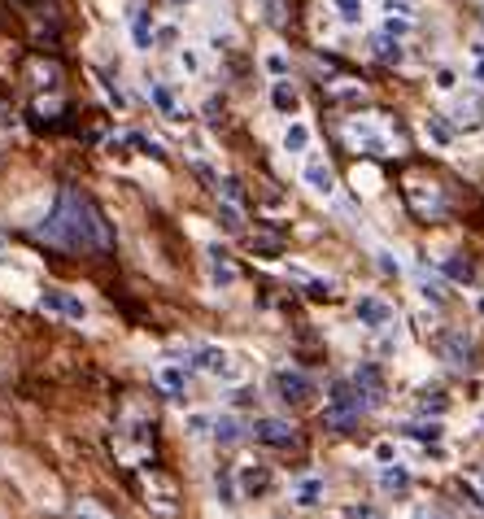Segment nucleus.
Segmentation results:
<instances>
[{
	"mask_svg": "<svg viewBox=\"0 0 484 519\" xmlns=\"http://www.w3.org/2000/svg\"><path fill=\"white\" fill-rule=\"evenodd\" d=\"M35 236L65 249V254H105L114 245V231L105 223V214L97 210V201L88 193H79V188H62L57 193V205L35 228Z\"/></svg>",
	"mask_w": 484,
	"mask_h": 519,
	"instance_id": "nucleus-1",
	"label": "nucleus"
},
{
	"mask_svg": "<svg viewBox=\"0 0 484 519\" xmlns=\"http://www.w3.org/2000/svg\"><path fill=\"white\" fill-rule=\"evenodd\" d=\"M345 144L354 149V153H367V158H388V153H402V140L388 131L385 118H371V114H354L345 127Z\"/></svg>",
	"mask_w": 484,
	"mask_h": 519,
	"instance_id": "nucleus-2",
	"label": "nucleus"
},
{
	"mask_svg": "<svg viewBox=\"0 0 484 519\" xmlns=\"http://www.w3.org/2000/svg\"><path fill=\"white\" fill-rule=\"evenodd\" d=\"M371 411V402L362 397L354 380H336L332 389H327V406H323V420L332 423L336 432H354L358 428V415H367Z\"/></svg>",
	"mask_w": 484,
	"mask_h": 519,
	"instance_id": "nucleus-3",
	"label": "nucleus"
},
{
	"mask_svg": "<svg viewBox=\"0 0 484 519\" xmlns=\"http://www.w3.org/2000/svg\"><path fill=\"white\" fill-rule=\"evenodd\" d=\"M188 367L214 376V380H240V376H245L240 358L231 354V350H223V345H196L193 354H188Z\"/></svg>",
	"mask_w": 484,
	"mask_h": 519,
	"instance_id": "nucleus-4",
	"label": "nucleus"
},
{
	"mask_svg": "<svg viewBox=\"0 0 484 519\" xmlns=\"http://www.w3.org/2000/svg\"><path fill=\"white\" fill-rule=\"evenodd\" d=\"M271 389H275V397H280L284 406H306V402L315 397V380H310L306 371H297V367H280V371L271 376Z\"/></svg>",
	"mask_w": 484,
	"mask_h": 519,
	"instance_id": "nucleus-5",
	"label": "nucleus"
},
{
	"mask_svg": "<svg viewBox=\"0 0 484 519\" xmlns=\"http://www.w3.org/2000/svg\"><path fill=\"white\" fill-rule=\"evenodd\" d=\"M39 310H44V315H57L65 324H83V319H88V301L70 289H44L39 292Z\"/></svg>",
	"mask_w": 484,
	"mask_h": 519,
	"instance_id": "nucleus-6",
	"label": "nucleus"
},
{
	"mask_svg": "<svg viewBox=\"0 0 484 519\" xmlns=\"http://www.w3.org/2000/svg\"><path fill=\"white\" fill-rule=\"evenodd\" d=\"M436 354L445 358L450 367H458V371H471V362H476V341H471L462 327H450V332H441Z\"/></svg>",
	"mask_w": 484,
	"mask_h": 519,
	"instance_id": "nucleus-7",
	"label": "nucleus"
},
{
	"mask_svg": "<svg viewBox=\"0 0 484 519\" xmlns=\"http://www.w3.org/2000/svg\"><path fill=\"white\" fill-rule=\"evenodd\" d=\"M301 184L310 188V196L332 201V196H336V170H332V162H327V158L310 153V158H306V166H301Z\"/></svg>",
	"mask_w": 484,
	"mask_h": 519,
	"instance_id": "nucleus-8",
	"label": "nucleus"
},
{
	"mask_svg": "<svg viewBox=\"0 0 484 519\" xmlns=\"http://www.w3.org/2000/svg\"><path fill=\"white\" fill-rule=\"evenodd\" d=\"M354 319L367 332H385V327H393V306H388L385 297H376V292H362L354 301Z\"/></svg>",
	"mask_w": 484,
	"mask_h": 519,
	"instance_id": "nucleus-9",
	"label": "nucleus"
},
{
	"mask_svg": "<svg viewBox=\"0 0 484 519\" xmlns=\"http://www.w3.org/2000/svg\"><path fill=\"white\" fill-rule=\"evenodd\" d=\"M249 437H254L258 445H271V450H289L292 441H297V432H292L289 420H254Z\"/></svg>",
	"mask_w": 484,
	"mask_h": 519,
	"instance_id": "nucleus-10",
	"label": "nucleus"
},
{
	"mask_svg": "<svg viewBox=\"0 0 484 519\" xmlns=\"http://www.w3.org/2000/svg\"><path fill=\"white\" fill-rule=\"evenodd\" d=\"M205 275H210V284L214 289H236V280H240V271H236V262L227 258V249H219V245H210L205 249Z\"/></svg>",
	"mask_w": 484,
	"mask_h": 519,
	"instance_id": "nucleus-11",
	"label": "nucleus"
},
{
	"mask_svg": "<svg viewBox=\"0 0 484 519\" xmlns=\"http://www.w3.org/2000/svg\"><path fill=\"white\" fill-rule=\"evenodd\" d=\"M350 380H354L358 389H362V397L371 402V411H376V406H385V376H380V367H376V362L354 367V376H350Z\"/></svg>",
	"mask_w": 484,
	"mask_h": 519,
	"instance_id": "nucleus-12",
	"label": "nucleus"
},
{
	"mask_svg": "<svg viewBox=\"0 0 484 519\" xmlns=\"http://www.w3.org/2000/svg\"><path fill=\"white\" fill-rule=\"evenodd\" d=\"M450 118H454V127H462V131L480 127V123H484V97H480V92H462V97L454 100Z\"/></svg>",
	"mask_w": 484,
	"mask_h": 519,
	"instance_id": "nucleus-13",
	"label": "nucleus"
},
{
	"mask_svg": "<svg viewBox=\"0 0 484 519\" xmlns=\"http://www.w3.org/2000/svg\"><path fill=\"white\" fill-rule=\"evenodd\" d=\"M149 100H153V109H158L161 118H170V123H179V118H188V109L179 105V97H175V88L170 83H149Z\"/></svg>",
	"mask_w": 484,
	"mask_h": 519,
	"instance_id": "nucleus-14",
	"label": "nucleus"
},
{
	"mask_svg": "<svg viewBox=\"0 0 484 519\" xmlns=\"http://www.w3.org/2000/svg\"><path fill=\"white\" fill-rule=\"evenodd\" d=\"M153 44H158V27H153L149 9L135 4V13H131V48H135V53H149Z\"/></svg>",
	"mask_w": 484,
	"mask_h": 519,
	"instance_id": "nucleus-15",
	"label": "nucleus"
},
{
	"mask_svg": "<svg viewBox=\"0 0 484 519\" xmlns=\"http://www.w3.org/2000/svg\"><path fill=\"white\" fill-rule=\"evenodd\" d=\"M236 485H240V497H262V493L271 489V471H266L262 463H245V467L236 471Z\"/></svg>",
	"mask_w": 484,
	"mask_h": 519,
	"instance_id": "nucleus-16",
	"label": "nucleus"
},
{
	"mask_svg": "<svg viewBox=\"0 0 484 519\" xmlns=\"http://www.w3.org/2000/svg\"><path fill=\"white\" fill-rule=\"evenodd\" d=\"M371 57H376V62H385V65H402V62H406V44H402L397 35L376 31V35H371Z\"/></svg>",
	"mask_w": 484,
	"mask_h": 519,
	"instance_id": "nucleus-17",
	"label": "nucleus"
},
{
	"mask_svg": "<svg viewBox=\"0 0 484 519\" xmlns=\"http://www.w3.org/2000/svg\"><path fill=\"white\" fill-rule=\"evenodd\" d=\"M310 144H315V131H310V123L292 118L289 127H284V153H289V158H306V153H310Z\"/></svg>",
	"mask_w": 484,
	"mask_h": 519,
	"instance_id": "nucleus-18",
	"label": "nucleus"
},
{
	"mask_svg": "<svg viewBox=\"0 0 484 519\" xmlns=\"http://www.w3.org/2000/svg\"><path fill=\"white\" fill-rule=\"evenodd\" d=\"M158 385L170 393V397H184V393H188V367H184V358H179V362H161Z\"/></svg>",
	"mask_w": 484,
	"mask_h": 519,
	"instance_id": "nucleus-19",
	"label": "nucleus"
},
{
	"mask_svg": "<svg viewBox=\"0 0 484 519\" xmlns=\"http://www.w3.org/2000/svg\"><path fill=\"white\" fill-rule=\"evenodd\" d=\"M210 437H214L219 445H227V450H231V445H240V441L249 437V428L236 420V415H214V432H210Z\"/></svg>",
	"mask_w": 484,
	"mask_h": 519,
	"instance_id": "nucleus-20",
	"label": "nucleus"
},
{
	"mask_svg": "<svg viewBox=\"0 0 484 519\" xmlns=\"http://www.w3.org/2000/svg\"><path fill=\"white\" fill-rule=\"evenodd\" d=\"M423 135H428L436 149H450L458 127H454V118H445V114H428V118H423Z\"/></svg>",
	"mask_w": 484,
	"mask_h": 519,
	"instance_id": "nucleus-21",
	"label": "nucleus"
},
{
	"mask_svg": "<svg viewBox=\"0 0 484 519\" xmlns=\"http://www.w3.org/2000/svg\"><path fill=\"white\" fill-rule=\"evenodd\" d=\"M271 105H275V114H297V109H301L297 83H292V79H275V83H271Z\"/></svg>",
	"mask_w": 484,
	"mask_h": 519,
	"instance_id": "nucleus-22",
	"label": "nucleus"
},
{
	"mask_svg": "<svg viewBox=\"0 0 484 519\" xmlns=\"http://www.w3.org/2000/svg\"><path fill=\"white\" fill-rule=\"evenodd\" d=\"M411 201H415V210H419V214H428V219H436V214L445 210V201H441V193H436L432 184L423 188V179H415V184H411Z\"/></svg>",
	"mask_w": 484,
	"mask_h": 519,
	"instance_id": "nucleus-23",
	"label": "nucleus"
},
{
	"mask_svg": "<svg viewBox=\"0 0 484 519\" xmlns=\"http://www.w3.org/2000/svg\"><path fill=\"white\" fill-rule=\"evenodd\" d=\"M289 280H297L306 297H332V292H336V284H332L327 275H310V271H301V266H289Z\"/></svg>",
	"mask_w": 484,
	"mask_h": 519,
	"instance_id": "nucleus-24",
	"label": "nucleus"
},
{
	"mask_svg": "<svg viewBox=\"0 0 484 519\" xmlns=\"http://www.w3.org/2000/svg\"><path fill=\"white\" fill-rule=\"evenodd\" d=\"M219 228H223L227 236H240V231H245V205L219 196Z\"/></svg>",
	"mask_w": 484,
	"mask_h": 519,
	"instance_id": "nucleus-25",
	"label": "nucleus"
},
{
	"mask_svg": "<svg viewBox=\"0 0 484 519\" xmlns=\"http://www.w3.org/2000/svg\"><path fill=\"white\" fill-rule=\"evenodd\" d=\"M402 437H411V441H419V445H436L441 437H445V428L432 420V423H402Z\"/></svg>",
	"mask_w": 484,
	"mask_h": 519,
	"instance_id": "nucleus-26",
	"label": "nucleus"
},
{
	"mask_svg": "<svg viewBox=\"0 0 484 519\" xmlns=\"http://www.w3.org/2000/svg\"><path fill=\"white\" fill-rule=\"evenodd\" d=\"M332 9H336L341 27H362V18H367V0H332Z\"/></svg>",
	"mask_w": 484,
	"mask_h": 519,
	"instance_id": "nucleus-27",
	"label": "nucleus"
},
{
	"mask_svg": "<svg viewBox=\"0 0 484 519\" xmlns=\"http://www.w3.org/2000/svg\"><path fill=\"white\" fill-rule=\"evenodd\" d=\"M441 275L454 280V284H471V280H476V266L467 258H458V254H450V258L441 262Z\"/></svg>",
	"mask_w": 484,
	"mask_h": 519,
	"instance_id": "nucleus-28",
	"label": "nucleus"
},
{
	"mask_svg": "<svg viewBox=\"0 0 484 519\" xmlns=\"http://www.w3.org/2000/svg\"><path fill=\"white\" fill-rule=\"evenodd\" d=\"M380 489H385V493H406V489H411V471L385 463V471H380Z\"/></svg>",
	"mask_w": 484,
	"mask_h": 519,
	"instance_id": "nucleus-29",
	"label": "nucleus"
},
{
	"mask_svg": "<svg viewBox=\"0 0 484 519\" xmlns=\"http://www.w3.org/2000/svg\"><path fill=\"white\" fill-rule=\"evenodd\" d=\"M175 62H179V70H184L188 79H201V74H205V57L196 53L193 44H184V48L175 53Z\"/></svg>",
	"mask_w": 484,
	"mask_h": 519,
	"instance_id": "nucleus-30",
	"label": "nucleus"
},
{
	"mask_svg": "<svg viewBox=\"0 0 484 519\" xmlns=\"http://www.w3.org/2000/svg\"><path fill=\"white\" fill-rule=\"evenodd\" d=\"M292 502H297V506H319L323 502V480H315V476L301 480V485L292 489Z\"/></svg>",
	"mask_w": 484,
	"mask_h": 519,
	"instance_id": "nucleus-31",
	"label": "nucleus"
},
{
	"mask_svg": "<svg viewBox=\"0 0 484 519\" xmlns=\"http://www.w3.org/2000/svg\"><path fill=\"white\" fill-rule=\"evenodd\" d=\"M380 31H385V35H397V39H406V35L415 31V18H402V13H385Z\"/></svg>",
	"mask_w": 484,
	"mask_h": 519,
	"instance_id": "nucleus-32",
	"label": "nucleus"
},
{
	"mask_svg": "<svg viewBox=\"0 0 484 519\" xmlns=\"http://www.w3.org/2000/svg\"><path fill=\"white\" fill-rule=\"evenodd\" d=\"M262 70H266L271 79H289V57H284L280 48H271V53H262Z\"/></svg>",
	"mask_w": 484,
	"mask_h": 519,
	"instance_id": "nucleus-33",
	"label": "nucleus"
},
{
	"mask_svg": "<svg viewBox=\"0 0 484 519\" xmlns=\"http://www.w3.org/2000/svg\"><path fill=\"white\" fill-rule=\"evenodd\" d=\"M127 144H135V153H149V158H158V162L166 158V153H161V144L153 140V135H144V131H131Z\"/></svg>",
	"mask_w": 484,
	"mask_h": 519,
	"instance_id": "nucleus-34",
	"label": "nucleus"
},
{
	"mask_svg": "<svg viewBox=\"0 0 484 519\" xmlns=\"http://www.w3.org/2000/svg\"><path fill=\"white\" fill-rule=\"evenodd\" d=\"M415 402H419L423 415H428V411H432V415H445V406H450V402L441 397V389H423L419 397H415Z\"/></svg>",
	"mask_w": 484,
	"mask_h": 519,
	"instance_id": "nucleus-35",
	"label": "nucleus"
},
{
	"mask_svg": "<svg viewBox=\"0 0 484 519\" xmlns=\"http://www.w3.org/2000/svg\"><path fill=\"white\" fill-rule=\"evenodd\" d=\"M214 188H219V196H223V201H236V205H245V188H240V179H236V175H223Z\"/></svg>",
	"mask_w": 484,
	"mask_h": 519,
	"instance_id": "nucleus-36",
	"label": "nucleus"
},
{
	"mask_svg": "<svg viewBox=\"0 0 484 519\" xmlns=\"http://www.w3.org/2000/svg\"><path fill=\"white\" fill-rule=\"evenodd\" d=\"M419 292H423V301H432V306H441V301H445V284H441L436 275H423Z\"/></svg>",
	"mask_w": 484,
	"mask_h": 519,
	"instance_id": "nucleus-37",
	"label": "nucleus"
},
{
	"mask_svg": "<svg viewBox=\"0 0 484 519\" xmlns=\"http://www.w3.org/2000/svg\"><path fill=\"white\" fill-rule=\"evenodd\" d=\"M184 432H188L193 441H201V437H210V432H214V420H210V415H188Z\"/></svg>",
	"mask_w": 484,
	"mask_h": 519,
	"instance_id": "nucleus-38",
	"label": "nucleus"
},
{
	"mask_svg": "<svg viewBox=\"0 0 484 519\" xmlns=\"http://www.w3.org/2000/svg\"><path fill=\"white\" fill-rule=\"evenodd\" d=\"M432 83H436V92H458V70H454V65H441Z\"/></svg>",
	"mask_w": 484,
	"mask_h": 519,
	"instance_id": "nucleus-39",
	"label": "nucleus"
},
{
	"mask_svg": "<svg viewBox=\"0 0 484 519\" xmlns=\"http://www.w3.org/2000/svg\"><path fill=\"white\" fill-rule=\"evenodd\" d=\"M100 92H105V97L114 100V105H118V109H127V97H123V88H118V83H114V79H109V74H100Z\"/></svg>",
	"mask_w": 484,
	"mask_h": 519,
	"instance_id": "nucleus-40",
	"label": "nucleus"
},
{
	"mask_svg": "<svg viewBox=\"0 0 484 519\" xmlns=\"http://www.w3.org/2000/svg\"><path fill=\"white\" fill-rule=\"evenodd\" d=\"M385 4V13H402V18H415L419 9H415V0H380Z\"/></svg>",
	"mask_w": 484,
	"mask_h": 519,
	"instance_id": "nucleus-41",
	"label": "nucleus"
},
{
	"mask_svg": "<svg viewBox=\"0 0 484 519\" xmlns=\"http://www.w3.org/2000/svg\"><path fill=\"white\" fill-rule=\"evenodd\" d=\"M376 262H380V271H385V275H402V262L393 258L388 249H376Z\"/></svg>",
	"mask_w": 484,
	"mask_h": 519,
	"instance_id": "nucleus-42",
	"label": "nucleus"
},
{
	"mask_svg": "<svg viewBox=\"0 0 484 519\" xmlns=\"http://www.w3.org/2000/svg\"><path fill=\"white\" fill-rule=\"evenodd\" d=\"M70 519H109L100 506H92V502H79L74 511H70Z\"/></svg>",
	"mask_w": 484,
	"mask_h": 519,
	"instance_id": "nucleus-43",
	"label": "nucleus"
},
{
	"mask_svg": "<svg viewBox=\"0 0 484 519\" xmlns=\"http://www.w3.org/2000/svg\"><path fill=\"white\" fill-rule=\"evenodd\" d=\"M205 118H210V123H219V118H223V100H219V97L205 100Z\"/></svg>",
	"mask_w": 484,
	"mask_h": 519,
	"instance_id": "nucleus-44",
	"label": "nucleus"
},
{
	"mask_svg": "<svg viewBox=\"0 0 484 519\" xmlns=\"http://www.w3.org/2000/svg\"><path fill=\"white\" fill-rule=\"evenodd\" d=\"M376 458H380V463H397V454H393V445H388V441L376 450Z\"/></svg>",
	"mask_w": 484,
	"mask_h": 519,
	"instance_id": "nucleus-45",
	"label": "nucleus"
},
{
	"mask_svg": "<svg viewBox=\"0 0 484 519\" xmlns=\"http://www.w3.org/2000/svg\"><path fill=\"white\" fill-rule=\"evenodd\" d=\"M354 519H380V515H376L371 506H358V511H354Z\"/></svg>",
	"mask_w": 484,
	"mask_h": 519,
	"instance_id": "nucleus-46",
	"label": "nucleus"
},
{
	"mask_svg": "<svg viewBox=\"0 0 484 519\" xmlns=\"http://www.w3.org/2000/svg\"><path fill=\"white\" fill-rule=\"evenodd\" d=\"M170 4H175V9H184V4H193V0H170Z\"/></svg>",
	"mask_w": 484,
	"mask_h": 519,
	"instance_id": "nucleus-47",
	"label": "nucleus"
}]
</instances>
